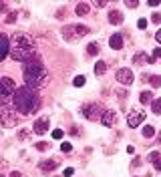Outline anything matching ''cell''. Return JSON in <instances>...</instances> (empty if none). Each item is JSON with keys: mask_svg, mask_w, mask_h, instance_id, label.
<instances>
[{"mask_svg": "<svg viewBox=\"0 0 161 177\" xmlns=\"http://www.w3.org/2000/svg\"><path fill=\"white\" fill-rule=\"evenodd\" d=\"M10 57L16 62H28L30 58H34V40L24 32H14L10 36Z\"/></svg>", "mask_w": 161, "mask_h": 177, "instance_id": "obj_1", "label": "cell"}, {"mask_svg": "<svg viewBox=\"0 0 161 177\" xmlns=\"http://www.w3.org/2000/svg\"><path fill=\"white\" fill-rule=\"evenodd\" d=\"M12 105L16 107L20 115H30V113H36L40 107V99L38 95L34 93V89H28V87H18L16 93L12 95Z\"/></svg>", "mask_w": 161, "mask_h": 177, "instance_id": "obj_2", "label": "cell"}, {"mask_svg": "<svg viewBox=\"0 0 161 177\" xmlns=\"http://www.w3.org/2000/svg\"><path fill=\"white\" fill-rule=\"evenodd\" d=\"M22 75H24V83L28 89H36L46 81V68L38 57L30 58L28 62L22 65Z\"/></svg>", "mask_w": 161, "mask_h": 177, "instance_id": "obj_3", "label": "cell"}, {"mask_svg": "<svg viewBox=\"0 0 161 177\" xmlns=\"http://www.w3.org/2000/svg\"><path fill=\"white\" fill-rule=\"evenodd\" d=\"M103 113H105V111H103V107L99 105V103H87V105H83V115L91 121L101 119Z\"/></svg>", "mask_w": 161, "mask_h": 177, "instance_id": "obj_4", "label": "cell"}, {"mask_svg": "<svg viewBox=\"0 0 161 177\" xmlns=\"http://www.w3.org/2000/svg\"><path fill=\"white\" fill-rule=\"evenodd\" d=\"M145 121V113L139 109H133L127 113V125L131 127V129H135V127H139V125Z\"/></svg>", "mask_w": 161, "mask_h": 177, "instance_id": "obj_5", "label": "cell"}, {"mask_svg": "<svg viewBox=\"0 0 161 177\" xmlns=\"http://www.w3.org/2000/svg\"><path fill=\"white\" fill-rule=\"evenodd\" d=\"M16 89H18V87L14 85V81H12V79H8V77H2V79H0V95H2V97L14 95Z\"/></svg>", "mask_w": 161, "mask_h": 177, "instance_id": "obj_6", "label": "cell"}, {"mask_svg": "<svg viewBox=\"0 0 161 177\" xmlns=\"http://www.w3.org/2000/svg\"><path fill=\"white\" fill-rule=\"evenodd\" d=\"M0 123L4 125V127L16 125V119H14V115H12V111L8 109V105H0Z\"/></svg>", "mask_w": 161, "mask_h": 177, "instance_id": "obj_7", "label": "cell"}, {"mask_svg": "<svg viewBox=\"0 0 161 177\" xmlns=\"http://www.w3.org/2000/svg\"><path fill=\"white\" fill-rule=\"evenodd\" d=\"M10 54V39L4 32H0V62Z\"/></svg>", "mask_w": 161, "mask_h": 177, "instance_id": "obj_8", "label": "cell"}, {"mask_svg": "<svg viewBox=\"0 0 161 177\" xmlns=\"http://www.w3.org/2000/svg\"><path fill=\"white\" fill-rule=\"evenodd\" d=\"M115 79H117L121 85H131L133 83V72L129 71V68H119L117 75H115Z\"/></svg>", "mask_w": 161, "mask_h": 177, "instance_id": "obj_9", "label": "cell"}, {"mask_svg": "<svg viewBox=\"0 0 161 177\" xmlns=\"http://www.w3.org/2000/svg\"><path fill=\"white\" fill-rule=\"evenodd\" d=\"M101 123L105 125V127H113V125L117 123V113H115V111H105V113H103V117H101Z\"/></svg>", "mask_w": 161, "mask_h": 177, "instance_id": "obj_10", "label": "cell"}, {"mask_svg": "<svg viewBox=\"0 0 161 177\" xmlns=\"http://www.w3.org/2000/svg\"><path fill=\"white\" fill-rule=\"evenodd\" d=\"M34 133L36 135H44L46 131H49V119H38L36 123H34Z\"/></svg>", "mask_w": 161, "mask_h": 177, "instance_id": "obj_11", "label": "cell"}, {"mask_svg": "<svg viewBox=\"0 0 161 177\" xmlns=\"http://www.w3.org/2000/svg\"><path fill=\"white\" fill-rule=\"evenodd\" d=\"M109 46L115 48V50H121V48H123V36H121V34H111V39H109Z\"/></svg>", "mask_w": 161, "mask_h": 177, "instance_id": "obj_12", "label": "cell"}, {"mask_svg": "<svg viewBox=\"0 0 161 177\" xmlns=\"http://www.w3.org/2000/svg\"><path fill=\"white\" fill-rule=\"evenodd\" d=\"M109 22L119 26V24L123 22V12L121 10H111V12H109Z\"/></svg>", "mask_w": 161, "mask_h": 177, "instance_id": "obj_13", "label": "cell"}, {"mask_svg": "<svg viewBox=\"0 0 161 177\" xmlns=\"http://www.w3.org/2000/svg\"><path fill=\"white\" fill-rule=\"evenodd\" d=\"M63 36H64V40H68V42H73V40L77 39V34H75V24L64 26V28H63Z\"/></svg>", "mask_w": 161, "mask_h": 177, "instance_id": "obj_14", "label": "cell"}, {"mask_svg": "<svg viewBox=\"0 0 161 177\" xmlns=\"http://www.w3.org/2000/svg\"><path fill=\"white\" fill-rule=\"evenodd\" d=\"M53 169H57V161H54V159H49V161L40 163V171L42 173H50Z\"/></svg>", "mask_w": 161, "mask_h": 177, "instance_id": "obj_15", "label": "cell"}, {"mask_svg": "<svg viewBox=\"0 0 161 177\" xmlns=\"http://www.w3.org/2000/svg\"><path fill=\"white\" fill-rule=\"evenodd\" d=\"M155 62V58H153V57H147V54L145 53H137L135 54V65H143V62Z\"/></svg>", "mask_w": 161, "mask_h": 177, "instance_id": "obj_16", "label": "cell"}, {"mask_svg": "<svg viewBox=\"0 0 161 177\" xmlns=\"http://www.w3.org/2000/svg\"><path fill=\"white\" fill-rule=\"evenodd\" d=\"M75 34H77V39L89 34V26H85V24H75Z\"/></svg>", "mask_w": 161, "mask_h": 177, "instance_id": "obj_17", "label": "cell"}, {"mask_svg": "<svg viewBox=\"0 0 161 177\" xmlns=\"http://www.w3.org/2000/svg\"><path fill=\"white\" fill-rule=\"evenodd\" d=\"M79 16H85V14H89V4L87 2H79L77 4V10H75Z\"/></svg>", "mask_w": 161, "mask_h": 177, "instance_id": "obj_18", "label": "cell"}, {"mask_svg": "<svg viewBox=\"0 0 161 177\" xmlns=\"http://www.w3.org/2000/svg\"><path fill=\"white\" fill-rule=\"evenodd\" d=\"M105 71H107V65L103 61H97V65H95V75L101 77V75H105Z\"/></svg>", "mask_w": 161, "mask_h": 177, "instance_id": "obj_19", "label": "cell"}, {"mask_svg": "<svg viewBox=\"0 0 161 177\" xmlns=\"http://www.w3.org/2000/svg\"><path fill=\"white\" fill-rule=\"evenodd\" d=\"M139 101H141L143 105H147V103H151V101H153V95H151V91H143L141 95H139Z\"/></svg>", "mask_w": 161, "mask_h": 177, "instance_id": "obj_20", "label": "cell"}, {"mask_svg": "<svg viewBox=\"0 0 161 177\" xmlns=\"http://www.w3.org/2000/svg\"><path fill=\"white\" fill-rule=\"evenodd\" d=\"M87 54H91V57L99 54V44H97V42H91V44L87 46Z\"/></svg>", "mask_w": 161, "mask_h": 177, "instance_id": "obj_21", "label": "cell"}, {"mask_svg": "<svg viewBox=\"0 0 161 177\" xmlns=\"http://www.w3.org/2000/svg\"><path fill=\"white\" fill-rule=\"evenodd\" d=\"M143 137H153V135H155V131H153V127H149V125H147V127H143Z\"/></svg>", "mask_w": 161, "mask_h": 177, "instance_id": "obj_22", "label": "cell"}, {"mask_svg": "<svg viewBox=\"0 0 161 177\" xmlns=\"http://www.w3.org/2000/svg\"><path fill=\"white\" fill-rule=\"evenodd\" d=\"M153 113H155V115H159V113H161V99L153 101Z\"/></svg>", "mask_w": 161, "mask_h": 177, "instance_id": "obj_23", "label": "cell"}, {"mask_svg": "<svg viewBox=\"0 0 161 177\" xmlns=\"http://www.w3.org/2000/svg\"><path fill=\"white\" fill-rule=\"evenodd\" d=\"M149 81H151V87H161V77L159 75H153Z\"/></svg>", "mask_w": 161, "mask_h": 177, "instance_id": "obj_24", "label": "cell"}, {"mask_svg": "<svg viewBox=\"0 0 161 177\" xmlns=\"http://www.w3.org/2000/svg\"><path fill=\"white\" fill-rule=\"evenodd\" d=\"M85 83H87V81H85V77H83V75H81V77H75L73 85H75V87H83Z\"/></svg>", "mask_w": 161, "mask_h": 177, "instance_id": "obj_25", "label": "cell"}, {"mask_svg": "<svg viewBox=\"0 0 161 177\" xmlns=\"http://www.w3.org/2000/svg\"><path fill=\"white\" fill-rule=\"evenodd\" d=\"M60 151H63V153H71V151H73V145H71V143H63V145H60Z\"/></svg>", "mask_w": 161, "mask_h": 177, "instance_id": "obj_26", "label": "cell"}, {"mask_svg": "<svg viewBox=\"0 0 161 177\" xmlns=\"http://www.w3.org/2000/svg\"><path fill=\"white\" fill-rule=\"evenodd\" d=\"M30 135V131H26V129H22V131H18V139H22V141H24L26 137H28Z\"/></svg>", "mask_w": 161, "mask_h": 177, "instance_id": "obj_27", "label": "cell"}, {"mask_svg": "<svg viewBox=\"0 0 161 177\" xmlns=\"http://www.w3.org/2000/svg\"><path fill=\"white\" fill-rule=\"evenodd\" d=\"M53 139H63V131H60V129H54V131H53Z\"/></svg>", "mask_w": 161, "mask_h": 177, "instance_id": "obj_28", "label": "cell"}, {"mask_svg": "<svg viewBox=\"0 0 161 177\" xmlns=\"http://www.w3.org/2000/svg\"><path fill=\"white\" fill-rule=\"evenodd\" d=\"M125 4H127L129 8H137V6H139V2H137V0H127Z\"/></svg>", "mask_w": 161, "mask_h": 177, "instance_id": "obj_29", "label": "cell"}, {"mask_svg": "<svg viewBox=\"0 0 161 177\" xmlns=\"http://www.w3.org/2000/svg\"><path fill=\"white\" fill-rule=\"evenodd\" d=\"M151 20H153L155 24H161V14H159V12H155V14L151 16Z\"/></svg>", "mask_w": 161, "mask_h": 177, "instance_id": "obj_30", "label": "cell"}, {"mask_svg": "<svg viewBox=\"0 0 161 177\" xmlns=\"http://www.w3.org/2000/svg\"><path fill=\"white\" fill-rule=\"evenodd\" d=\"M6 22H16V12H10V14L6 16Z\"/></svg>", "mask_w": 161, "mask_h": 177, "instance_id": "obj_31", "label": "cell"}, {"mask_svg": "<svg viewBox=\"0 0 161 177\" xmlns=\"http://www.w3.org/2000/svg\"><path fill=\"white\" fill-rule=\"evenodd\" d=\"M147 159H149V161H153V163H155V161H159V153H155V151H153V153L149 155Z\"/></svg>", "mask_w": 161, "mask_h": 177, "instance_id": "obj_32", "label": "cell"}, {"mask_svg": "<svg viewBox=\"0 0 161 177\" xmlns=\"http://www.w3.org/2000/svg\"><path fill=\"white\" fill-rule=\"evenodd\" d=\"M153 58H155V61H157V58H161V46H157L155 50H153Z\"/></svg>", "mask_w": 161, "mask_h": 177, "instance_id": "obj_33", "label": "cell"}, {"mask_svg": "<svg viewBox=\"0 0 161 177\" xmlns=\"http://www.w3.org/2000/svg\"><path fill=\"white\" fill-rule=\"evenodd\" d=\"M137 24H139V28H143V30L147 28V20H145V18H141V20H139Z\"/></svg>", "mask_w": 161, "mask_h": 177, "instance_id": "obj_34", "label": "cell"}, {"mask_svg": "<svg viewBox=\"0 0 161 177\" xmlns=\"http://www.w3.org/2000/svg\"><path fill=\"white\" fill-rule=\"evenodd\" d=\"M46 147H49L46 143H36V149H38V151H46Z\"/></svg>", "mask_w": 161, "mask_h": 177, "instance_id": "obj_35", "label": "cell"}, {"mask_svg": "<svg viewBox=\"0 0 161 177\" xmlns=\"http://www.w3.org/2000/svg\"><path fill=\"white\" fill-rule=\"evenodd\" d=\"M73 173H75V169H73V167H67V169H64V177H71Z\"/></svg>", "mask_w": 161, "mask_h": 177, "instance_id": "obj_36", "label": "cell"}, {"mask_svg": "<svg viewBox=\"0 0 161 177\" xmlns=\"http://www.w3.org/2000/svg\"><path fill=\"white\" fill-rule=\"evenodd\" d=\"M95 4H97L99 8H103V6H107V0H99V2H95Z\"/></svg>", "mask_w": 161, "mask_h": 177, "instance_id": "obj_37", "label": "cell"}, {"mask_svg": "<svg viewBox=\"0 0 161 177\" xmlns=\"http://www.w3.org/2000/svg\"><path fill=\"white\" fill-rule=\"evenodd\" d=\"M0 12H8L6 10V2H0Z\"/></svg>", "mask_w": 161, "mask_h": 177, "instance_id": "obj_38", "label": "cell"}, {"mask_svg": "<svg viewBox=\"0 0 161 177\" xmlns=\"http://www.w3.org/2000/svg\"><path fill=\"white\" fill-rule=\"evenodd\" d=\"M155 39H157V42H159V44H161V28H159V30H157V34H155Z\"/></svg>", "mask_w": 161, "mask_h": 177, "instance_id": "obj_39", "label": "cell"}, {"mask_svg": "<svg viewBox=\"0 0 161 177\" xmlns=\"http://www.w3.org/2000/svg\"><path fill=\"white\" fill-rule=\"evenodd\" d=\"M155 169H157V171H161V161H155Z\"/></svg>", "mask_w": 161, "mask_h": 177, "instance_id": "obj_40", "label": "cell"}, {"mask_svg": "<svg viewBox=\"0 0 161 177\" xmlns=\"http://www.w3.org/2000/svg\"><path fill=\"white\" fill-rule=\"evenodd\" d=\"M10 177H22V175H20L18 171H12V175H10Z\"/></svg>", "mask_w": 161, "mask_h": 177, "instance_id": "obj_41", "label": "cell"}, {"mask_svg": "<svg viewBox=\"0 0 161 177\" xmlns=\"http://www.w3.org/2000/svg\"><path fill=\"white\" fill-rule=\"evenodd\" d=\"M157 137H159V139H157V141H161V131H159V133H157Z\"/></svg>", "mask_w": 161, "mask_h": 177, "instance_id": "obj_42", "label": "cell"}, {"mask_svg": "<svg viewBox=\"0 0 161 177\" xmlns=\"http://www.w3.org/2000/svg\"><path fill=\"white\" fill-rule=\"evenodd\" d=\"M0 177H4V175H2V173H0Z\"/></svg>", "mask_w": 161, "mask_h": 177, "instance_id": "obj_43", "label": "cell"}]
</instances>
